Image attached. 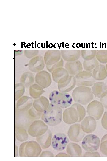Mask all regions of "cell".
Instances as JSON below:
<instances>
[{
    "instance_id": "obj_8",
    "label": "cell",
    "mask_w": 107,
    "mask_h": 161,
    "mask_svg": "<svg viewBox=\"0 0 107 161\" xmlns=\"http://www.w3.org/2000/svg\"><path fill=\"white\" fill-rule=\"evenodd\" d=\"M67 135L71 141L78 142L83 139L85 134L81 125L78 123H75L70 126L68 131Z\"/></svg>"
},
{
    "instance_id": "obj_26",
    "label": "cell",
    "mask_w": 107,
    "mask_h": 161,
    "mask_svg": "<svg viewBox=\"0 0 107 161\" xmlns=\"http://www.w3.org/2000/svg\"><path fill=\"white\" fill-rule=\"evenodd\" d=\"M100 102L104 108L107 109V93L103 96L100 98Z\"/></svg>"
},
{
    "instance_id": "obj_2",
    "label": "cell",
    "mask_w": 107,
    "mask_h": 161,
    "mask_svg": "<svg viewBox=\"0 0 107 161\" xmlns=\"http://www.w3.org/2000/svg\"><path fill=\"white\" fill-rule=\"evenodd\" d=\"M74 100L76 103L85 105L90 103L94 95L90 87L78 86L75 88L72 93Z\"/></svg>"
},
{
    "instance_id": "obj_20",
    "label": "cell",
    "mask_w": 107,
    "mask_h": 161,
    "mask_svg": "<svg viewBox=\"0 0 107 161\" xmlns=\"http://www.w3.org/2000/svg\"><path fill=\"white\" fill-rule=\"evenodd\" d=\"M96 53L97 51L95 50H82L81 55L84 60H90L95 58Z\"/></svg>"
},
{
    "instance_id": "obj_13",
    "label": "cell",
    "mask_w": 107,
    "mask_h": 161,
    "mask_svg": "<svg viewBox=\"0 0 107 161\" xmlns=\"http://www.w3.org/2000/svg\"><path fill=\"white\" fill-rule=\"evenodd\" d=\"M91 89L94 96L100 98L107 93V86L105 83L103 82H95Z\"/></svg>"
},
{
    "instance_id": "obj_19",
    "label": "cell",
    "mask_w": 107,
    "mask_h": 161,
    "mask_svg": "<svg viewBox=\"0 0 107 161\" xmlns=\"http://www.w3.org/2000/svg\"><path fill=\"white\" fill-rule=\"evenodd\" d=\"M99 64V62L96 58L89 60H84L83 66L86 71L92 72L93 69Z\"/></svg>"
},
{
    "instance_id": "obj_5",
    "label": "cell",
    "mask_w": 107,
    "mask_h": 161,
    "mask_svg": "<svg viewBox=\"0 0 107 161\" xmlns=\"http://www.w3.org/2000/svg\"><path fill=\"white\" fill-rule=\"evenodd\" d=\"M104 107L101 103L98 101L94 100L88 105L87 112L88 115L96 120H99L103 114Z\"/></svg>"
},
{
    "instance_id": "obj_27",
    "label": "cell",
    "mask_w": 107,
    "mask_h": 161,
    "mask_svg": "<svg viewBox=\"0 0 107 161\" xmlns=\"http://www.w3.org/2000/svg\"><path fill=\"white\" fill-rule=\"evenodd\" d=\"M56 156H70V155L68 154H67L65 153H60L58 154Z\"/></svg>"
},
{
    "instance_id": "obj_23",
    "label": "cell",
    "mask_w": 107,
    "mask_h": 161,
    "mask_svg": "<svg viewBox=\"0 0 107 161\" xmlns=\"http://www.w3.org/2000/svg\"><path fill=\"white\" fill-rule=\"evenodd\" d=\"M100 149L103 154L107 156V134L104 135L101 139Z\"/></svg>"
},
{
    "instance_id": "obj_16",
    "label": "cell",
    "mask_w": 107,
    "mask_h": 161,
    "mask_svg": "<svg viewBox=\"0 0 107 161\" xmlns=\"http://www.w3.org/2000/svg\"><path fill=\"white\" fill-rule=\"evenodd\" d=\"M53 73L54 81L59 83H63L69 77V73L67 70L62 68L56 69Z\"/></svg>"
},
{
    "instance_id": "obj_10",
    "label": "cell",
    "mask_w": 107,
    "mask_h": 161,
    "mask_svg": "<svg viewBox=\"0 0 107 161\" xmlns=\"http://www.w3.org/2000/svg\"><path fill=\"white\" fill-rule=\"evenodd\" d=\"M81 126L84 133H92L94 131L96 128V120L91 116L86 117L82 120Z\"/></svg>"
},
{
    "instance_id": "obj_3",
    "label": "cell",
    "mask_w": 107,
    "mask_h": 161,
    "mask_svg": "<svg viewBox=\"0 0 107 161\" xmlns=\"http://www.w3.org/2000/svg\"><path fill=\"white\" fill-rule=\"evenodd\" d=\"M49 99L51 103L61 108L69 107L73 102V98L69 93L55 90L50 94Z\"/></svg>"
},
{
    "instance_id": "obj_28",
    "label": "cell",
    "mask_w": 107,
    "mask_h": 161,
    "mask_svg": "<svg viewBox=\"0 0 107 161\" xmlns=\"http://www.w3.org/2000/svg\"><path fill=\"white\" fill-rule=\"evenodd\" d=\"M105 67H106V70H107V64H106V66H105Z\"/></svg>"
},
{
    "instance_id": "obj_22",
    "label": "cell",
    "mask_w": 107,
    "mask_h": 161,
    "mask_svg": "<svg viewBox=\"0 0 107 161\" xmlns=\"http://www.w3.org/2000/svg\"><path fill=\"white\" fill-rule=\"evenodd\" d=\"M96 58L99 62L107 63V50H99L97 52Z\"/></svg>"
},
{
    "instance_id": "obj_24",
    "label": "cell",
    "mask_w": 107,
    "mask_h": 161,
    "mask_svg": "<svg viewBox=\"0 0 107 161\" xmlns=\"http://www.w3.org/2000/svg\"><path fill=\"white\" fill-rule=\"evenodd\" d=\"M102 126L105 129L107 130V111L104 112L101 120Z\"/></svg>"
},
{
    "instance_id": "obj_21",
    "label": "cell",
    "mask_w": 107,
    "mask_h": 161,
    "mask_svg": "<svg viewBox=\"0 0 107 161\" xmlns=\"http://www.w3.org/2000/svg\"><path fill=\"white\" fill-rule=\"evenodd\" d=\"M71 106L75 108L79 116L78 122L82 121L86 115V111L84 107L81 104L76 103L73 104Z\"/></svg>"
},
{
    "instance_id": "obj_1",
    "label": "cell",
    "mask_w": 107,
    "mask_h": 161,
    "mask_svg": "<svg viewBox=\"0 0 107 161\" xmlns=\"http://www.w3.org/2000/svg\"><path fill=\"white\" fill-rule=\"evenodd\" d=\"M41 118L48 125L51 126H56L62 120V108L51 103L44 111Z\"/></svg>"
},
{
    "instance_id": "obj_4",
    "label": "cell",
    "mask_w": 107,
    "mask_h": 161,
    "mask_svg": "<svg viewBox=\"0 0 107 161\" xmlns=\"http://www.w3.org/2000/svg\"><path fill=\"white\" fill-rule=\"evenodd\" d=\"M99 137L94 134H89L83 138L81 143L83 149L86 151L92 152L97 151L100 147Z\"/></svg>"
},
{
    "instance_id": "obj_17",
    "label": "cell",
    "mask_w": 107,
    "mask_h": 161,
    "mask_svg": "<svg viewBox=\"0 0 107 161\" xmlns=\"http://www.w3.org/2000/svg\"><path fill=\"white\" fill-rule=\"evenodd\" d=\"M66 151L70 156L80 157L82 153V149L78 144L74 143H69L67 147Z\"/></svg>"
},
{
    "instance_id": "obj_11",
    "label": "cell",
    "mask_w": 107,
    "mask_h": 161,
    "mask_svg": "<svg viewBox=\"0 0 107 161\" xmlns=\"http://www.w3.org/2000/svg\"><path fill=\"white\" fill-rule=\"evenodd\" d=\"M76 85V81L75 76L70 75L62 83H59L58 89L61 92H67L73 89Z\"/></svg>"
},
{
    "instance_id": "obj_15",
    "label": "cell",
    "mask_w": 107,
    "mask_h": 161,
    "mask_svg": "<svg viewBox=\"0 0 107 161\" xmlns=\"http://www.w3.org/2000/svg\"><path fill=\"white\" fill-rule=\"evenodd\" d=\"M93 78L97 80H102L107 77V71L104 65L100 64L93 69L92 72Z\"/></svg>"
},
{
    "instance_id": "obj_14",
    "label": "cell",
    "mask_w": 107,
    "mask_h": 161,
    "mask_svg": "<svg viewBox=\"0 0 107 161\" xmlns=\"http://www.w3.org/2000/svg\"><path fill=\"white\" fill-rule=\"evenodd\" d=\"M61 51L62 57L67 62L77 60L81 55V50H62Z\"/></svg>"
},
{
    "instance_id": "obj_25",
    "label": "cell",
    "mask_w": 107,
    "mask_h": 161,
    "mask_svg": "<svg viewBox=\"0 0 107 161\" xmlns=\"http://www.w3.org/2000/svg\"><path fill=\"white\" fill-rule=\"evenodd\" d=\"M84 157H98L100 156L99 153L97 152L92 151V152H88L87 151L85 153L83 156Z\"/></svg>"
},
{
    "instance_id": "obj_7",
    "label": "cell",
    "mask_w": 107,
    "mask_h": 161,
    "mask_svg": "<svg viewBox=\"0 0 107 161\" xmlns=\"http://www.w3.org/2000/svg\"><path fill=\"white\" fill-rule=\"evenodd\" d=\"M69 142V140L66 135L63 133H57L53 137L51 145L53 148L58 151L64 150Z\"/></svg>"
},
{
    "instance_id": "obj_12",
    "label": "cell",
    "mask_w": 107,
    "mask_h": 161,
    "mask_svg": "<svg viewBox=\"0 0 107 161\" xmlns=\"http://www.w3.org/2000/svg\"><path fill=\"white\" fill-rule=\"evenodd\" d=\"M65 67L69 74L71 75H75L82 71L83 64L81 61L77 60L75 61L68 62L65 64Z\"/></svg>"
},
{
    "instance_id": "obj_18",
    "label": "cell",
    "mask_w": 107,
    "mask_h": 161,
    "mask_svg": "<svg viewBox=\"0 0 107 161\" xmlns=\"http://www.w3.org/2000/svg\"><path fill=\"white\" fill-rule=\"evenodd\" d=\"M47 58L46 62L48 64H54L59 61L61 57V53L59 50L48 51L46 53Z\"/></svg>"
},
{
    "instance_id": "obj_6",
    "label": "cell",
    "mask_w": 107,
    "mask_h": 161,
    "mask_svg": "<svg viewBox=\"0 0 107 161\" xmlns=\"http://www.w3.org/2000/svg\"><path fill=\"white\" fill-rule=\"evenodd\" d=\"M76 85L90 87L92 86L95 80L92 76V73L86 70L82 71L75 75Z\"/></svg>"
},
{
    "instance_id": "obj_9",
    "label": "cell",
    "mask_w": 107,
    "mask_h": 161,
    "mask_svg": "<svg viewBox=\"0 0 107 161\" xmlns=\"http://www.w3.org/2000/svg\"><path fill=\"white\" fill-rule=\"evenodd\" d=\"M63 119L65 123L69 124L78 122L79 116L75 108L71 106L66 109L63 112Z\"/></svg>"
}]
</instances>
